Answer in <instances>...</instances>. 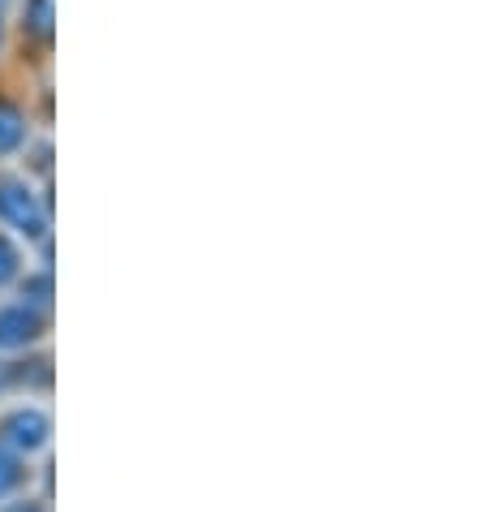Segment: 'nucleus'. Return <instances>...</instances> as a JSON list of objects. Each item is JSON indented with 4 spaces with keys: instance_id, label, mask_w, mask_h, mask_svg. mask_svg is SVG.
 Returning a JSON list of instances; mask_svg holds the SVG:
<instances>
[{
    "instance_id": "1",
    "label": "nucleus",
    "mask_w": 482,
    "mask_h": 512,
    "mask_svg": "<svg viewBox=\"0 0 482 512\" xmlns=\"http://www.w3.org/2000/svg\"><path fill=\"white\" fill-rule=\"evenodd\" d=\"M0 220H9L26 237H44V211L22 181H0Z\"/></svg>"
},
{
    "instance_id": "2",
    "label": "nucleus",
    "mask_w": 482,
    "mask_h": 512,
    "mask_svg": "<svg viewBox=\"0 0 482 512\" xmlns=\"http://www.w3.org/2000/svg\"><path fill=\"white\" fill-rule=\"evenodd\" d=\"M0 435H5L13 448L35 452V448H44V439H48V418L39 414V409H18V414H9L0 422Z\"/></svg>"
},
{
    "instance_id": "3",
    "label": "nucleus",
    "mask_w": 482,
    "mask_h": 512,
    "mask_svg": "<svg viewBox=\"0 0 482 512\" xmlns=\"http://www.w3.org/2000/svg\"><path fill=\"white\" fill-rule=\"evenodd\" d=\"M39 315L31 306H9V310H0V349H22V345H31V340L39 336Z\"/></svg>"
},
{
    "instance_id": "4",
    "label": "nucleus",
    "mask_w": 482,
    "mask_h": 512,
    "mask_svg": "<svg viewBox=\"0 0 482 512\" xmlns=\"http://www.w3.org/2000/svg\"><path fill=\"white\" fill-rule=\"evenodd\" d=\"M22 138H26V117H22V108L13 104V99H0V155L18 151Z\"/></svg>"
},
{
    "instance_id": "5",
    "label": "nucleus",
    "mask_w": 482,
    "mask_h": 512,
    "mask_svg": "<svg viewBox=\"0 0 482 512\" xmlns=\"http://www.w3.org/2000/svg\"><path fill=\"white\" fill-rule=\"evenodd\" d=\"M52 22H56L52 0H26V35L39 39V44H52Z\"/></svg>"
},
{
    "instance_id": "6",
    "label": "nucleus",
    "mask_w": 482,
    "mask_h": 512,
    "mask_svg": "<svg viewBox=\"0 0 482 512\" xmlns=\"http://www.w3.org/2000/svg\"><path fill=\"white\" fill-rule=\"evenodd\" d=\"M18 482H22V465L13 461L5 448H0V495H9L13 487H18Z\"/></svg>"
},
{
    "instance_id": "7",
    "label": "nucleus",
    "mask_w": 482,
    "mask_h": 512,
    "mask_svg": "<svg viewBox=\"0 0 482 512\" xmlns=\"http://www.w3.org/2000/svg\"><path fill=\"white\" fill-rule=\"evenodd\" d=\"M13 276H18V250H13L9 241L0 237V284L13 280Z\"/></svg>"
},
{
    "instance_id": "8",
    "label": "nucleus",
    "mask_w": 482,
    "mask_h": 512,
    "mask_svg": "<svg viewBox=\"0 0 482 512\" xmlns=\"http://www.w3.org/2000/svg\"><path fill=\"white\" fill-rule=\"evenodd\" d=\"M26 297H31L35 306H48V293H52V284H48V276H35V280H26V289H22Z\"/></svg>"
},
{
    "instance_id": "9",
    "label": "nucleus",
    "mask_w": 482,
    "mask_h": 512,
    "mask_svg": "<svg viewBox=\"0 0 482 512\" xmlns=\"http://www.w3.org/2000/svg\"><path fill=\"white\" fill-rule=\"evenodd\" d=\"M5 5H9V0H0V9H5Z\"/></svg>"
}]
</instances>
